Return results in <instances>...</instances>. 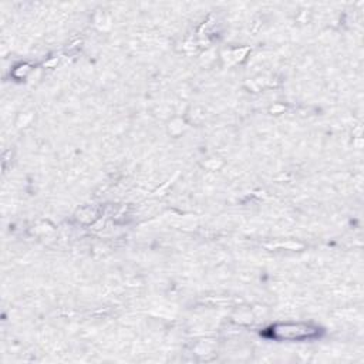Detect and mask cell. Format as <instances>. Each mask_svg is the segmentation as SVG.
I'll use <instances>...</instances> for the list:
<instances>
[{"label":"cell","mask_w":364,"mask_h":364,"mask_svg":"<svg viewBox=\"0 0 364 364\" xmlns=\"http://www.w3.org/2000/svg\"><path fill=\"white\" fill-rule=\"evenodd\" d=\"M270 333L276 340H306L317 336L318 327L304 321H287L274 324Z\"/></svg>","instance_id":"1"}]
</instances>
